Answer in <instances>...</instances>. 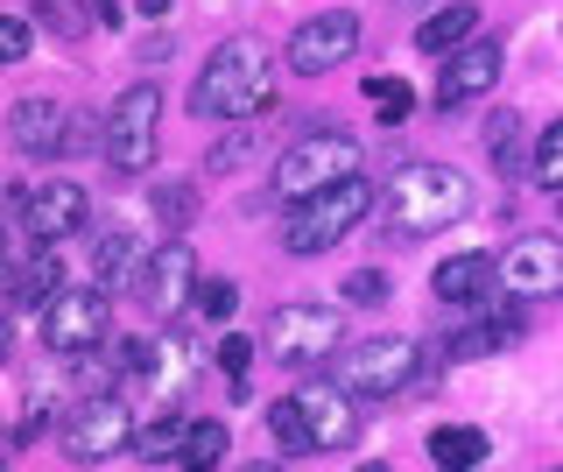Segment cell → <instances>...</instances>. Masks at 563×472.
Segmentation results:
<instances>
[{"instance_id": "f1b7e54d", "label": "cell", "mask_w": 563, "mask_h": 472, "mask_svg": "<svg viewBox=\"0 0 563 472\" xmlns=\"http://www.w3.org/2000/svg\"><path fill=\"white\" fill-rule=\"evenodd\" d=\"M528 177H536L542 190H556V198H563V120H550V128H542V142H536V163H528Z\"/></svg>"}, {"instance_id": "d4e9b609", "label": "cell", "mask_w": 563, "mask_h": 472, "mask_svg": "<svg viewBox=\"0 0 563 472\" xmlns=\"http://www.w3.org/2000/svg\"><path fill=\"white\" fill-rule=\"evenodd\" d=\"M246 163H261V128H254V120H240V128L205 155V169H219V177H225V169H246Z\"/></svg>"}, {"instance_id": "7c38bea8", "label": "cell", "mask_w": 563, "mask_h": 472, "mask_svg": "<svg viewBox=\"0 0 563 472\" xmlns=\"http://www.w3.org/2000/svg\"><path fill=\"white\" fill-rule=\"evenodd\" d=\"M500 72H507V50L493 43V36L457 43L451 57H444V78H437V107L457 113V107H472V99H486L493 85H500Z\"/></svg>"}, {"instance_id": "484cf974", "label": "cell", "mask_w": 563, "mask_h": 472, "mask_svg": "<svg viewBox=\"0 0 563 472\" xmlns=\"http://www.w3.org/2000/svg\"><path fill=\"white\" fill-rule=\"evenodd\" d=\"M29 14L49 29V36H64V43H78L85 29H92V14H85L78 0H29Z\"/></svg>"}, {"instance_id": "9c48e42d", "label": "cell", "mask_w": 563, "mask_h": 472, "mask_svg": "<svg viewBox=\"0 0 563 472\" xmlns=\"http://www.w3.org/2000/svg\"><path fill=\"white\" fill-rule=\"evenodd\" d=\"M106 325H113V304H106V289H57L43 304V345L64 360L92 353L106 345Z\"/></svg>"}, {"instance_id": "d590c367", "label": "cell", "mask_w": 563, "mask_h": 472, "mask_svg": "<svg viewBox=\"0 0 563 472\" xmlns=\"http://www.w3.org/2000/svg\"><path fill=\"white\" fill-rule=\"evenodd\" d=\"M219 360H225V374H233V402H240V395H246V360H254V345H246V339H233V331H225Z\"/></svg>"}, {"instance_id": "7a4b0ae2", "label": "cell", "mask_w": 563, "mask_h": 472, "mask_svg": "<svg viewBox=\"0 0 563 472\" xmlns=\"http://www.w3.org/2000/svg\"><path fill=\"white\" fill-rule=\"evenodd\" d=\"M465 212H472V184L451 163H409L387 184V233H401V240H430Z\"/></svg>"}, {"instance_id": "ba28073f", "label": "cell", "mask_w": 563, "mask_h": 472, "mask_svg": "<svg viewBox=\"0 0 563 472\" xmlns=\"http://www.w3.org/2000/svg\"><path fill=\"white\" fill-rule=\"evenodd\" d=\"M339 339H345V318L331 304H282L268 318V353L282 366H324L339 360Z\"/></svg>"}, {"instance_id": "1f68e13d", "label": "cell", "mask_w": 563, "mask_h": 472, "mask_svg": "<svg viewBox=\"0 0 563 472\" xmlns=\"http://www.w3.org/2000/svg\"><path fill=\"white\" fill-rule=\"evenodd\" d=\"M198 318H211V325H233V310H240V289L233 283H198Z\"/></svg>"}, {"instance_id": "603a6c76", "label": "cell", "mask_w": 563, "mask_h": 472, "mask_svg": "<svg viewBox=\"0 0 563 472\" xmlns=\"http://www.w3.org/2000/svg\"><path fill=\"white\" fill-rule=\"evenodd\" d=\"M92 268H99V289H106V296H113L120 283H134V233H128V226L99 233V248H92Z\"/></svg>"}, {"instance_id": "ffe728a7", "label": "cell", "mask_w": 563, "mask_h": 472, "mask_svg": "<svg viewBox=\"0 0 563 472\" xmlns=\"http://www.w3.org/2000/svg\"><path fill=\"white\" fill-rule=\"evenodd\" d=\"M479 36V8L472 0H451V8H437L430 22L416 29V50H430V57H451L457 43H472Z\"/></svg>"}, {"instance_id": "60d3db41", "label": "cell", "mask_w": 563, "mask_h": 472, "mask_svg": "<svg viewBox=\"0 0 563 472\" xmlns=\"http://www.w3.org/2000/svg\"><path fill=\"white\" fill-rule=\"evenodd\" d=\"M184 472H219V465H184Z\"/></svg>"}, {"instance_id": "5b68a950", "label": "cell", "mask_w": 563, "mask_h": 472, "mask_svg": "<svg viewBox=\"0 0 563 472\" xmlns=\"http://www.w3.org/2000/svg\"><path fill=\"white\" fill-rule=\"evenodd\" d=\"M155 149H163V85L141 78L106 113V163H113V177H148Z\"/></svg>"}, {"instance_id": "cb8c5ba5", "label": "cell", "mask_w": 563, "mask_h": 472, "mask_svg": "<svg viewBox=\"0 0 563 472\" xmlns=\"http://www.w3.org/2000/svg\"><path fill=\"white\" fill-rule=\"evenodd\" d=\"M184 416H155V424H141L134 430V459H148V465H169V459H184Z\"/></svg>"}, {"instance_id": "277c9868", "label": "cell", "mask_w": 563, "mask_h": 472, "mask_svg": "<svg viewBox=\"0 0 563 472\" xmlns=\"http://www.w3.org/2000/svg\"><path fill=\"white\" fill-rule=\"evenodd\" d=\"M366 212H374V184H366V169H360V177L317 190V198H296V219L282 226V248L303 254V261H310V254H331Z\"/></svg>"}, {"instance_id": "d6a6232c", "label": "cell", "mask_w": 563, "mask_h": 472, "mask_svg": "<svg viewBox=\"0 0 563 472\" xmlns=\"http://www.w3.org/2000/svg\"><path fill=\"white\" fill-rule=\"evenodd\" d=\"M345 304H360V310L387 304V275H380V268H352V275H345Z\"/></svg>"}, {"instance_id": "4dcf8cb0", "label": "cell", "mask_w": 563, "mask_h": 472, "mask_svg": "<svg viewBox=\"0 0 563 472\" xmlns=\"http://www.w3.org/2000/svg\"><path fill=\"white\" fill-rule=\"evenodd\" d=\"M486 149H493V163H500V169H521V120L515 113H493Z\"/></svg>"}, {"instance_id": "f546056e", "label": "cell", "mask_w": 563, "mask_h": 472, "mask_svg": "<svg viewBox=\"0 0 563 472\" xmlns=\"http://www.w3.org/2000/svg\"><path fill=\"white\" fill-rule=\"evenodd\" d=\"M366 99L380 107L387 128H401V120L416 113V85H409V78H366Z\"/></svg>"}, {"instance_id": "6da1fadb", "label": "cell", "mask_w": 563, "mask_h": 472, "mask_svg": "<svg viewBox=\"0 0 563 472\" xmlns=\"http://www.w3.org/2000/svg\"><path fill=\"white\" fill-rule=\"evenodd\" d=\"M268 99H275V50L261 36H225L190 78V113L225 120V128L268 113Z\"/></svg>"}, {"instance_id": "30bf717a", "label": "cell", "mask_w": 563, "mask_h": 472, "mask_svg": "<svg viewBox=\"0 0 563 472\" xmlns=\"http://www.w3.org/2000/svg\"><path fill=\"white\" fill-rule=\"evenodd\" d=\"M198 254H190V240H163L148 261H141V275H134V304L148 310V318H176V310L198 296Z\"/></svg>"}, {"instance_id": "8d00e7d4", "label": "cell", "mask_w": 563, "mask_h": 472, "mask_svg": "<svg viewBox=\"0 0 563 472\" xmlns=\"http://www.w3.org/2000/svg\"><path fill=\"white\" fill-rule=\"evenodd\" d=\"M8 353H14V325H8V310H0V366H8Z\"/></svg>"}, {"instance_id": "ab89813d", "label": "cell", "mask_w": 563, "mask_h": 472, "mask_svg": "<svg viewBox=\"0 0 563 472\" xmlns=\"http://www.w3.org/2000/svg\"><path fill=\"white\" fill-rule=\"evenodd\" d=\"M352 472H395V465H380V459H366V465H352Z\"/></svg>"}, {"instance_id": "4fadbf2b", "label": "cell", "mask_w": 563, "mask_h": 472, "mask_svg": "<svg viewBox=\"0 0 563 472\" xmlns=\"http://www.w3.org/2000/svg\"><path fill=\"white\" fill-rule=\"evenodd\" d=\"M500 289L507 296H563V240L528 233L500 254Z\"/></svg>"}, {"instance_id": "d6986e66", "label": "cell", "mask_w": 563, "mask_h": 472, "mask_svg": "<svg viewBox=\"0 0 563 472\" xmlns=\"http://www.w3.org/2000/svg\"><path fill=\"white\" fill-rule=\"evenodd\" d=\"M521 339V310H493V318H472L465 331H451V366H465V360H486V353H507V345Z\"/></svg>"}, {"instance_id": "52a82bcc", "label": "cell", "mask_w": 563, "mask_h": 472, "mask_svg": "<svg viewBox=\"0 0 563 472\" xmlns=\"http://www.w3.org/2000/svg\"><path fill=\"white\" fill-rule=\"evenodd\" d=\"M57 444L70 465H106L113 451H134V416L120 395H85L78 409L57 424Z\"/></svg>"}, {"instance_id": "83f0119b", "label": "cell", "mask_w": 563, "mask_h": 472, "mask_svg": "<svg viewBox=\"0 0 563 472\" xmlns=\"http://www.w3.org/2000/svg\"><path fill=\"white\" fill-rule=\"evenodd\" d=\"M225 451H233V437H225L219 416H205V424H190V430H184V465H219Z\"/></svg>"}, {"instance_id": "b9f144b4", "label": "cell", "mask_w": 563, "mask_h": 472, "mask_svg": "<svg viewBox=\"0 0 563 472\" xmlns=\"http://www.w3.org/2000/svg\"><path fill=\"white\" fill-rule=\"evenodd\" d=\"M472 472H486V465H472Z\"/></svg>"}, {"instance_id": "ac0fdd59", "label": "cell", "mask_w": 563, "mask_h": 472, "mask_svg": "<svg viewBox=\"0 0 563 472\" xmlns=\"http://www.w3.org/2000/svg\"><path fill=\"white\" fill-rule=\"evenodd\" d=\"M141 381H148L155 395H184V381H190V339L184 331H169V339H141V366H134Z\"/></svg>"}, {"instance_id": "74e56055", "label": "cell", "mask_w": 563, "mask_h": 472, "mask_svg": "<svg viewBox=\"0 0 563 472\" xmlns=\"http://www.w3.org/2000/svg\"><path fill=\"white\" fill-rule=\"evenodd\" d=\"M92 14L99 22H120V0H92Z\"/></svg>"}, {"instance_id": "e0dca14e", "label": "cell", "mask_w": 563, "mask_h": 472, "mask_svg": "<svg viewBox=\"0 0 563 472\" xmlns=\"http://www.w3.org/2000/svg\"><path fill=\"white\" fill-rule=\"evenodd\" d=\"M430 289L444 304H479L486 289H500V254H451L444 268L430 275Z\"/></svg>"}, {"instance_id": "44dd1931", "label": "cell", "mask_w": 563, "mask_h": 472, "mask_svg": "<svg viewBox=\"0 0 563 472\" xmlns=\"http://www.w3.org/2000/svg\"><path fill=\"white\" fill-rule=\"evenodd\" d=\"M430 459L444 465V472L486 465V430H479V424H444V430H430Z\"/></svg>"}, {"instance_id": "4316f807", "label": "cell", "mask_w": 563, "mask_h": 472, "mask_svg": "<svg viewBox=\"0 0 563 472\" xmlns=\"http://www.w3.org/2000/svg\"><path fill=\"white\" fill-rule=\"evenodd\" d=\"M268 437L282 451H310V424H303V402H296V395L268 402Z\"/></svg>"}, {"instance_id": "5bb4252c", "label": "cell", "mask_w": 563, "mask_h": 472, "mask_svg": "<svg viewBox=\"0 0 563 472\" xmlns=\"http://www.w3.org/2000/svg\"><path fill=\"white\" fill-rule=\"evenodd\" d=\"M85 212H92V198H85V184H70V177H49V184H35L22 198V226L43 240V248L70 240L85 226Z\"/></svg>"}, {"instance_id": "7402d4cb", "label": "cell", "mask_w": 563, "mask_h": 472, "mask_svg": "<svg viewBox=\"0 0 563 472\" xmlns=\"http://www.w3.org/2000/svg\"><path fill=\"white\" fill-rule=\"evenodd\" d=\"M57 289H64V261H57V248H43L35 261H22V268H14V283H8L14 304H49Z\"/></svg>"}, {"instance_id": "836d02e7", "label": "cell", "mask_w": 563, "mask_h": 472, "mask_svg": "<svg viewBox=\"0 0 563 472\" xmlns=\"http://www.w3.org/2000/svg\"><path fill=\"white\" fill-rule=\"evenodd\" d=\"M190 212H198L190 184H163V190H155V219H169V226H190Z\"/></svg>"}, {"instance_id": "2e32d148", "label": "cell", "mask_w": 563, "mask_h": 472, "mask_svg": "<svg viewBox=\"0 0 563 472\" xmlns=\"http://www.w3.org/2000/svg\"><path fill=\"white\" fill-rule=\"evenodd\" d=\"M8 134L22 155H64L70 149V113L57 99H14L8 107Z\"/></svg>"}, {"instance_id": "8fae6325", "label": "cell", "mask_w": 563, "mask_h": 472, "mask_svg": "<svg viewBox=\"0 0 563 472\" xmlns=\"http://www.w3.org/2000/svg\"><path fill=\"white\" fill-rule=\"evenodd\" d=\"M360 50V14L352 8H324V14H310V22H296V36H289V72L296 78H324V72H339V64Z\"/></svg>"}, {"instance_id": "9a60e30c", "label": "cell", "mask_w": 563, "mask_h": 472, "mask_svg": "<svg viewBox=\"0 0 563 472\" xmlns=\"http://www.w3.org/2000/svg\"><path fill=\"white\" fill-rule=\"evenodd\" d=\"M296 402H303V424H310V451H352V437H360V409L345 395L339 381H310V388H296Z\"/></svg>"}, {"instance_id": "f35d334b", "label": "cell", "mask_w": 563, "mask_h": 472, "mask_svg": "<svg viewBox=\"0 0 563 472\" xmlns=\"http://www.w3.org/2000/svg\"><path fill=\"white\" fill-rule=\"evenodd\" d=\"M240 472H282V465L275 459H254V465H240Z\"/></svg>"}, {"instance_id": "3957f363", "label": "cell", "mask_w": 563, "mask_h": 472, "mask_svg": "<svg viewBox=\"0 0 563 472\" xmlns=\"http://www.w3.org/2000/svg\"><path fill=\"white\" fill-rule=\"evenodd\" d=\"M360 169H366L360 134H345V128H310V134H296V142L275 155L268 177H275L282 198H317V190L360 177Z\"/></svg>"}, {"instance_id": "e575fe53", "label": "cell", "mask_w": 563, "mask_h": 472, "mask_svg": "<svg viewBox=\"0 0 563 472\" xmlns=\"http://www.w3.org/2000/svg\"><path fill=\"white\" fill-rule=\"evenodd\" d=\"M29 43H35V29L22 22V14H0V64H22Z\"/></svg>"}, {"instance_id": "8992f818", "label": "cell", "mask_w": 563, "mask_h": 472, "mask_svg": "<svg viewBox=\"0 0 563 472\" xmlns=\"http://www.w3.org/2000/svg\"><path fill=\"white\" fill-rule=\"evenodd\" d=\"M422 381V345L416 339H352L339 353V388L345 395H409Z\"/></svg>"}, {"instance_id": "7bdbcfd3", "label": "cell", "mask_w": 563, "mask_h": 472, "mask_svg": "<svg viewBox=\"0 0 563 472\" xmlns=\"http://www.w3.org/2000/svg\"><path fill=\"white\" fill-rule=\"evenodd\" d=\"M550 472H563V465H550Z\"/></svg>"}]
</instances>
